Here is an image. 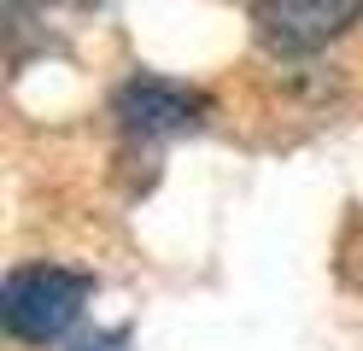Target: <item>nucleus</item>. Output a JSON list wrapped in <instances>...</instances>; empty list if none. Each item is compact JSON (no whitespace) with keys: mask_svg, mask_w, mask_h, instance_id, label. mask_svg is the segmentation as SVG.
Wrapping results in <instances>:
<instances>
[{"mask_svg":"<svg viewBox=\"0 0 363 351\" xmlns=\"http://www.w3.org/2000/svg\"><path fill=\"white\" fill-rule=\"evenodd\" d=\"M88 293H94V281L77 269H59V264L12 269L6 287H0V328L24 345H48L82 316Z\"/></svg>","mask_w":363,"mask_h":351,"instance_id":"f257e3e1","label":"nucleus"},{"mask_svg":"<svg viewBox=\"0 0 363 351\" xmlns=\"http://www.w3.org/2000/svg\"><path fill=\"white\" fill-rule=\"evenodd\" d=\"M363 18V0H252V23H258V41L269 53H316L352 30Z\"/></svg>","mask_w":363,"mask_h":351,"instance_id":"f03ea898","label":"nucleus"},{"mask_svg":"<svg viewBox=\"0 0 363 351\" xmlns=\"http://www.w3.org/2000/svg\"><path fill=\"white\" fill-rule=\"evenodd\" d=\"M111 117L129 129V135H176V129H194L206 117V94L199 88H182L164 77H129L118 94H111Z\"/></svg>","mask_w":363,"mask_h":351,"instance_id":"7ed1b4c3","label":"nucleus"},{"mask_svg":"<svg viewBox=\"0 0 363 351\" xmlns=\"http://www.w3.org/2000/svg\"><path fill=\"white\" fill-rule=\"evenodd\" d=\"M77 351H118V340H82Z\"/></svg>","mask_w":363,"mask_h":351,"instance_id":"20e7f679","label":"nucleus"}]
</instances>
